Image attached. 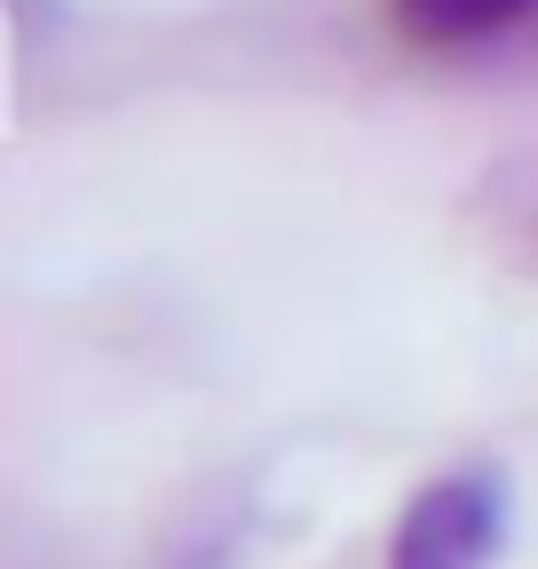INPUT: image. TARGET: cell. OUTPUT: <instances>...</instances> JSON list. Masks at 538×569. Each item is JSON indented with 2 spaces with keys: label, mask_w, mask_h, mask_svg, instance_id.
<instances>
[{
  "label": "cell",
  "mask_w": 538,
  "mask_h": 569,
  "mask_svg": "<svg viewBox=\"0 0 538 569\" xmlns=\"http://www.w3.org/2000/svg\"><path fill=\"white\" fill-rule=\"evenodd\" d=\"M515 522V498L499 467H444L404 498L388 530V569H491Z\"/></svg>",
  "instance_id": "1"
},
{
  "label": "cell",
  "mask_w": 538,
  "mask_h": 569,
  "mask_svg": "<svg viewBox=\"0 0 538 569\" xmlns=\"http://www.w3.org/2000/svg\"><path fill=\"white\" fill-rule=\"evenodd\" d=\"M396 24L428 48H484L538 24V0H396Z\"/></svg>",
  "instance_id": "2"
}]
</instances>
